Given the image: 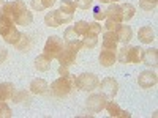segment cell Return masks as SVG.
Instances as JSON below:
<instances>
[{
	"label": "cell",
	"instance_id": "52a82bcc",
	"mask_svg": "<svg viewBox=\"0 0 158 118\" xmlns=\"http://www.w3.org/2000/svg\"><path fill=\"white\" fill-rule=\"evenodd\" d=\"M156 81H158V77L152 71H142L138 77V84L142 88H152L153 85H156Z\"/></svg>",
	"mask_w": 158,
	"mask_h": 118
},
{
	"label": "cell",
	"instance_id": "ffe728a7",
	"mask_svg": "<svg viewBox=\"0 0 158 118\" xmlns=\"http://www.w3.org/2000/svg\"><path fill=\"white\" fill-rule=\"evenodd\" d=\"M56 3V0H32L30 5L35 11H43V10H48L51 8L52 5Z\"/></svg>",
	"mask_w": 158,
	"mask_h": 118
},
{
	"label": "cell",
	"instance_id": "5bb4252c",
	"mask_svg": "<svg viewBox=\"0 0 158 118\" xmlns=\"http://www.w3.org/2000/svg\"><path fill=\"white\" fill-rule=\"evenodd\" d=\"M49 90V85L44 79H33L30 82V91L35 95H44Z\"/></svg>",
	"mask_w": 158,
	"mask_h": 118
},
{
	"label": "cell",
	"instance_id": "8992f818",
	"mask_svg": "<svg viewBox=\"0 0 158 118\" xmlns=\"http://www.w3.org/2000/svg\"><path fill=\"white\" fill-rule=\"evenodd\" d=\"M98 85H100L101 93L106 96V98H114L117 95V91H118V84H117V81H115L114 77H106Z\"/></svg>",
	"mask_w": 158,
	"mask_h": 118
},
{
	"label": "cell",
	"instance_id": "f1b7e54d",
	"mask_svg": "<svg viewBox=\"0 0 158 118\" xmlns=\"http://www.w3.org/2000/svg\"><path fill=\"white\" fill-rule=\"evenodd\" d=\"M19 38H21V32H18V29H15L10 35H6L3 39H5V43H8V44H13L15 46L18 41H19Z\"/></svg>",
	"mask_w": 158,
	"mask_h": 118
},
{
	"label": "cell",
	"instance_id": "e0dca14e",
	"mask_svg": "<svg viewBox=\"0 0 158 118\" xmlns=\"http://www.w3.org/2000/svg\"><path fill=\"white\" fill-rule=\"evenodd\" d=\"M138 38H139L141 43L149 44V43H152L153 39H155V32L152 30V27H142L138 32Z\"/></svg>",
	"mask_w": 158,
	"mask_h": 118
},
{
	"label": "cell",
	"instance_id": "8d00e7d4",
	"mask_svg": "<svg viewBox=\"0 0 158 118\" xmlns=\"http://www.w3.org/2000/svg\"><path fill=\"white\" fill-rule=\"evenodd\" d=\"M74 5H76V8L89 10L92 5H94V0H74Z\"/></svg>",
	"mask_w": 158,
	"mask_h": 118
},
{
	"label": "cell",
	"instance_id": "d590c367",
	"mask_svg": "<svg viewBox=\"0 0 158 118\" xmlns=\"http://www.w3.org/2000/svg\"><path fill=\"white\" fill-rule=\"evenodd\" d=\"M117 60L120 63H128V46L125 44V47H122L118 50V55H117Z\"/></svg>",
	"mask_w": 158,
	"mask_h": 118
},
{
	"label": "cell",
	"instance_id": "b9f144b4",
	"mask_svg": "<svg viewBox=\"0 0 158 118\" xmlns=\"http://www.w3.org/2000/svg\"><path fill=\"white\" fill-rule=\"evenodd\" d=\"M3 3H5V2H3V0H0V13H2V8H3Z\"/></svg>",
	"mask_w": 158,
	"mask_h": 118
},
{
	"label": "cell",
	"instance_id": "7402d4cb",
	"mask_svg": "<svg viewBox=\"0 0 158 118\" xmlns=\"http://www.w3.org/2000/svg\"><path fill=\"white\" fill-rule=\"evenodd\" d=\"M120 8H122V19L125 22H128L131 18L135 16V13H136V8L131 5V3H122Z\"/></svg>",
	"mask_w": 158,
	"mask_h": 118
},
{
	"label": "cell",
	"instance_id": "cb8c5ba5",
	"mask_svg": "<svg viewBox=\"0 0 158 118\" xmlns=\"http://www.w3.org/2000/svg\"><path fill=\"white\" fill-rule=\"evenodd\" d=\"M56 18L59 21V24H68L73 21V13H68V11H65V10H56Z\"/></svg>",
	"mask_w": 158,
	"mask_h": 118
},
{
	"label": "cell",
	"instance_id": "6da1fadb",
	"mask_svg": "<svg viewBox=\"0 0 158 118\" xmlns=\"http://www.w3.org/2000/svg\"><path fill=\"white\" fill-rule=\"evenodd\" d=\"M82 47V41H74V43H68L65 44L63 49L60 50V54L57 57L59 63L62 66H71V65L76 61V57H77V50Z\"/></svg>",
	"mask_w": 158,
	"mask_h": 118
},
{
	"label": "cell",
	"instance_id": "ab89813d",
	"mask_svg": "<svg viewBox=\"0 0 158 118\" xmlns=\"http://www.w3.org/2000/svg\"><path fill=\"white\" fill-rule=\"evenodd\" d=\"M8 57V50L5 47H0V63H3Z\"/></svg>",
	"mask_w": 158,
	"mask_h": 118
},
{
	"label": "cell",
	"instance_id": "9a60e30c",
	"mask_svg": "<svg viewBox=\"0 0 158 118\" xmlns=\"http://www.w3.org/2000/svg\"><path fill=\"white\" fill-rule=\"evenodd\" d=\"M16 91V87L11 82H3L0 84V101H10Z\"/></svg>",
	"mask_w": 158,
	"mask_h": 118
},
{
	"label": "cell",
	"instance_id": "1f68e13d",
	"mask_svg": "<svg viewBox=\"0 0 158 118\" xmlns=\"http://www.w3.org/2000/svg\"><path fill=\"white\" fill-rule=\"evenodd\" d=\"M11 116H13V113H11L10 106L5 101H0V118H11Z\"/></svg>",
	"mask_w": 158,
	"mask_h": 118
},
{
	"label": "cell",
	"instance_id": "4fadbf2b",
	"mask_svg": "<svg viewBox=\"0 0 158 118\" xmlns=\"http://www.w3.org/2000/svg\"><path fill=\"white\" fill-rule=\"evenodd\" d=\"M104 13H106V18H108V19H112V21H115V22H123L120 5H117V3H109L108 10L104 11Z\"/></svg>",
	"mask_w": 158,
	"mask_h": 118
},
{
	"label": "cell",
	"instance_id": "f546056e",
	"mask_svg": "<svg viewBox=\"0 0 158 118\" xmlns=\"http://www.w3.org/2000/svg\"><path fill=\"white\" fill-rule=\"evenodd\" d=\"M13 102H16V104H21L24 101H29V93L27 91H15V95H13Z\"/></svg>",
	"mask_w": 158,
	"mask_h": 118
},
{
	"label": "cell",
	"instance_id": "83f0119b",
	"mask_svg": "<svg viewBox=\"0 0 158 118\" xmlns=\"http://www.w3.org/2000/svg\"><path fill=\"white\" fill-rule=\"evenodd\" d=\"M44 22H46V25L48 27H59V21H57V18H56V11H51V13H48V14L44 16Z\"/></svg>",
	"mask_w": 158,
	"mask_h": 118
},
{
	"label": "cell",
	"instance_id": "2e32d148",
	"mask_svg": "<svg viewBox=\"0 0 158 118\" xmlns=\"http://www.w3.org/2000/svg\"><path fill=\"white\" fill-rule=\"evenodd\" d=\"M118 41L123 43V44H128L130 39L133 38V30H131V27H128V25H120L118 27V30L115 32Z\"/></svg>",
	"mask_w": 158,
	"mask_h": 118
},
{
	"label": "cell",
	"instance_id": "44dd1931",
	"mask_svg": "<svg viewBox=\"0 0 158 118\" xmlns=\"http://www.w3.org/2000/svg\"><path fill=\"white\" fill-rule=\"evenodd\" d=\"M32 21H33V14L29 10H24L21 14L15 19V24H18V25H29V24H32Z\"/></svg>",
	"mask_w": 158,
	"mask_h": 118
},
{
	"label": "cell",
	"instance_id": "7a4b0ae2",
	"mask_svg": "<svg viewBox=\"0 0 158 118\" xmlns=\"http://www.w3.org/2000/svg\"><path fill=\"white\" fill-rule=\"evenodd\" d=\"M74 88V76H68V77H59L57 81L52 82L51 85V91L52 95L57 98H65L68 96Z\"/></svg>",
	"mask_w": 158,
	"mask_h": 118
},
{
	"label": "cell",
	"instance_id": "30bf717a",
	"mask_svg": "<svg viewBox=\"0 0 158 118\" xmlns=\"http://www.w3.org/2000/svg\"><path fill=\"white\" fill-rule=\"evenodd\" d=\"M98 60H100V63H101V66H104V68H109V66H112V65L115 63L117 55H115V52H114V50L103 49V50L100 52V57H98Z\"/></svg>",
	"mask_w": 158,
	"mask_h": 118
},
{
	"label": "cell",
	"instance_id": "e575fe53",
	"mask_svg": "<svg viewBox=\"0 0 158 118\" xmlns=\"http://www.w3.org/2000/svg\"><path fill=\"white\" fill-rule=\"evenodd\" d=\"M118 27H120V22H115V21H112V19H108V21H106V25H104L106 32H114V33L118 30Z\"/></svg>",
	"mask_w": 158,
	"mask_h": 118
},
{
	"label": "cell",
	"instance_id": "3957f363",
	"mask_svg": "<svg viewBox=\"0 0 158 118\" xmlns=\"http://www.w3.org/2000/svg\"><path fill=\"white\" fill-rule=\"evenodd\" d=\"M62 49H63V39H62L60 36H57V35L49 36L48 41H46V44H44V49H43V55L52 61L54 58L59 57V54H60Z\"/></svg>",
	"mask_w": 158,
	"mask_h": 118
},
{
	"label": "cell",
	"instance_id": "277c9868",
	"mask_svg": "<svg viewBox=\"0 0 158 118\" xmlns=\"http://www.w3.org/2000/svg\"><path fill=\"white\" fill-rule=\"evenodd\" d=\"M98 77L92 73H84L74 77V87L81 91H92L98 87Z\"/></svg>",
	"mask_w": 158,
	"mask_h": 118
},
{
	"label": "cell",
	"instance_id": "d6a6232c",
	"mask_svg": "<svg viewBox=\"0 0 158 118\" xmlns=\"http://www.w3.org/2000/svg\"><path fill=\"white\" fill-rule=\"evenodd\" d=\"M60 8L65 10V11H68V13H74L76 10V5L73 0H62V3H60Z\"/></svg>",
	"mask_w": 158,
	"mask_h": 118
},
{
	"label": "cell",
	"instance_id": "4dcf8cb0",
	"mask_svg": "<svg viewBox=\"0 0 158 118\" xmlns=\"http://www.w3.org/2000/svg\"><path fill=\"white\" fill-rule=\"evenodd\" d=\"M158 3V0H139V6L144 11H152Z\"/></svg>",
	"mask_w": 158,
	"mask_h": 118
},
{
	"label": "cell",
	"instance_id": "8fae6325",
	"mask_svg": "<svg viewBox=\"0 0 158 118\" xmlns=\"http://www.w3.org/2000/svg\"><path fill=\"white\" fill-rule=\"evenodd\" d=\"M15 29H16V27H15V22H13L8 16L0 14V36L5 38L6 35H10Z\"/></svg>",
	"mask_w": 158,
	"mask_h": 118
},
{
	"label": "cell",
	"instance_id": "d4e9b609",
	"mask_svg": "<svg viewBox=\"0 0 158 118\" xmlns=\"http://www.w3.org/2000/svg\"><path fill=\"white\" fill-rule=\"evenodd\" d=\"M97 44H98V36L97 35H90L89 33L82 39V47H85V49H94Z\"/></svg>",
	"mask_w": 158,
	"mask_h": 118
},
{
	"label": "cell",
	"instance_id": "60d3db41",
	"mask_svg": "<svg viewBox=\"0 0 158 118\" xmlns=\"http://www.w3.org/2000/svg\"><path fill=\"white\" fill-rule=\"evenodd\" d=\"M101 3H117V0H100Z\"/></svg>",
	"mask_w": 158,
	"mask_h": 118
},
{
	"label": "cell",
	"instance_id": "484cf974",
	"mask_svg": "<svg viewBox=\"0 0 158 118\" xmlns=\"http://www.w3.org/2000/svg\"><path fill=\"white\" fill-rule=\"evenodd\" d=\"M77 36L79 35L76 33V30L73 27H68L67 30H65V33H63V41L67 43V44L68 43H74V41H77V39H79Z\"/></svg>",
	"mask_w": 158,
	"mask_h": 118
},
{
	"label": "cell",
	"instance_id": "d6986e66",
	"mask_svg": "<svg viewBox=\"0 0 158 118\" xmlns=\"http://www.w3.org/2000/svg\"><path fill=\"white\" fill-rule=\"evenodd\" d=\"M141 52L142 49L139 46H128V63H139Z\"/></svg>",
	"mask_w": 158,
	"mask_h": 118
},
{
	"label": "cell",
	"instance_id": "9c48e42d",
	"mask_svg": "<svg viewBox=\"0 0 158 118\" xmlns=\"http://www.w3.org/2000/svg\"><path fill=\"white\" fill-rule=\"evenodd\" d=\"M141 61L147 66L155 68L158 65V52L156 49H146L144 52H141Z\"/></svg>",
	"mask_w": 158,
	"mask_h": 118
},
{
	"label": "cell",
	"instance_id": "603a6c76",
	"mask_svg": "<svg viewBox=\"0 0 158 118\" xmlns=\"http://www.w3.org/2000/svg\"><path fill=\"white\" fill-rule=\"evenodd\" d=\"M35 68H36L38 71H48V69L51 68V60L46 58L43 54L38 55V57L35 58Z\"/></svg>",
	"mask_w": 158,
	"mask_h": 118
},
{
	"label": "cell",
	"instance_id": "836d02e7",
	"mask_svg": "<svg viewBox=\"0 0 158 118\" xmlns=\"http://www.w3.org/2000/svg\"><path fill=\"white\" fill-rule=\"evenodd\" d=\"M100 35L101 33V25L98 24V22H89V32H87V35Z\"/></svg>",
	"mask_w": 158,
	"mask_h": 118
},
{
	"label": "cell",
	"instance_id": "74e56055",
	"mask_svg": "<svg viewBox=\"0 0 158 118\" xmlns=\"http://www.w3.org/2000/svg\"><path fill=\"white\" fill-rule=\"evenodd\" d=\"M94 18H95V21H101V19L106 18V13L101 11V10L97 6V8H95V13H94Z\"/></svg>",
	"mask_w": 158,
	"mask_h": 118
},
{
	"label": "cell",
	"instance_id": "4316f807",
	"mask_svg": "<svg viewBox=\"0 0 158 118\" xmlns=\"http://www.w3.org/2000/svg\"><path fill=\"white\" fill-rule=\"evenodd\" d=\"M73 29L76 30V33H77L79 36H85L87 32H89V22H85V21H77Z\"/></svg>",
	"mask_w": 158,
	"mask_h": 118
},
{
	"label": "cell",
	"instance_id": "5b68a950",
	"mask_svg": "<svg viewBox=\"0 0 158 118\" xmlns=\"http://www.w3.org/2000/svg\"><path fill=\"white\" fill-rule=\"evenodd\" d=\"M106 96H104L103 93H95V95H90L87 99H85V107L89 112L92 113H97V112H101L104 109V106H106Z\"/></svg>",
	"mask_w": 158,
	"mask_h": 118
},
{
	"label": "cell",
	"instance_id": "ba28073f",
	"mask_svg": "<svg viewBox=\"0 0 158 118\" xmlns=\"http://www.w3.org/2000/svg\"><path fill=\"white\" fill-rule=\"evenodd\" d=\"M104 109L108 110L109 116H112V118H130L131 116L127 110H122L120 107H118V104L114 102V101H108L106 106H104Z\"/></svg>",
	"mask_w": 158,
	"mask_h": 118
},
{
	"label": "cell",
	"instance_id": "ac0fdd59",
	"mask_svg": "<svg viewBox=\"0 0 158 118\" xmlns=\"http://www.w3.org/2000/svg\"><path fill=\"white\" fill-rule=\"evenodd\" d=\"M18 47V50H22V52H29V49L33 46V41H32V38L29 35H24L21 33V38H19V41L15 44Z\"/></svg>",
	"mask_w": 158,
	"mask_h": 118
},
{
	"label": "cell",
	"instance_id": "7c38bea8",
	"mask_svg": "<svg viewBox=\"0 0 158 118\" xmlns=\"http://www.w3.org/2000/svg\"><path fill=\"white\" fill-rule=\"evenodd\" d=\"M117 43H118V38L114 32H106L103 35V49L117 50Z\"/></svg>",
	"mask_w": 158,
	"mask_h": 118
},
{
	"label": "cell",
	"instance_id": "f35d334b",
	"mask_svg": "<svg viewBox=\"0 0 158 118\" xmlns=\"http://www.w3.org/2000/svg\"><path fill=\"white\" fill-rule=\"evenodd\" d=\"M59 74L62 76V77H68V76H71L70 74V71H68V66H59Z\"/></svg>",
	"mask_w": 158,
	"mask_h": 118
}]
</instances>
